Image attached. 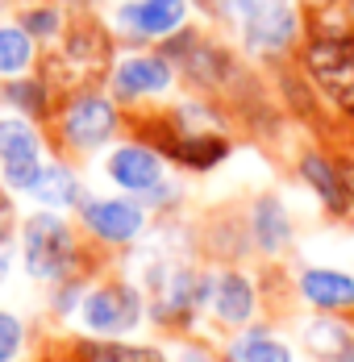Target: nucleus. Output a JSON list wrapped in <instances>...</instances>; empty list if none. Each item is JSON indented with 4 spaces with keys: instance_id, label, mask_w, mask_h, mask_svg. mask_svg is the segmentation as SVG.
Here are the masks:
<instances>
[{
    "instance_id": "1",
    "label": "nucleus",
    "mask_w": 354,
    "mask_h": 362,
    "mask_svg": "<svg viewBox=\"0 0 354 362\" xmlns=\"http://www.w3.org/2000/svg\"><path fill=\"white\" fill-rule=\"evenodd\" d=\"M229 42L254 67H283L296 63V50L309 37V4L304 0H217L209 13Z\"/></svg>"
},
{
    "instance_id": "2",
    "label": "nucleus",
    "mask_w": 354,
    "mask_h": 362,
    "mask_svg": "<svg viewBox=\"0 0 354 362\" xmlns=\"http://www.w3.org/2000/svg\"><path fill=\"white\" fill-rule=\"evenodd\" d=\"M113 63H117V34L105 21V13H75L67 34L50 50H42L38 71L50 79L59 96H67L84 88H105Z\"/></svg>"
},
{
    "instance_id": "3",
    "label": "nucleus",
    "mask_w": 354,
    "mask_h": 362,
    "mask_svg": "<svg viewBox=\"0 0 354 362\" xmlns=\"http://www.w3.org/2000/svg\"><path fill=\"white\" fill-rule=\"evenodd\" d=\"M50 125H55V142L67 154H96L130 121H125V109L108 96L105 88H84V92L59 96Z\"/></svg>"
},
{
    "instance_id": "4",
    "label": "nucleus",
    "mask_w": 354,
    "mask_h": 362,
    "mask_svg": "<svg viewBox=\"0 0 354 362\" xmlns=\"http://www.w3.org/2000/svg\"><path fill=\"white\" fill-rule=\"evenodd\" d=\"M179 88V67L163 46H125L117 50V63L108 71L105 92L121 105V109H146L159 105L167 96H176Z\"/></svg>"
},
{
    "instance_id": "5",
    "label": "nucleus",
    "mask_w": 354,
    "mask_h": 362,
    "mask_svg": "<svg viewBox=\"0 0 354 362\" xmlns=\"http://www.w3.org/2000/svg\"><path fill=\"white\" fill-rule=\"evenodd\" d=\"M192 17V0H113L105 8V21L121 46H163L167 37L188 30Z\"/></svg>"
},
{
    "instance_id": "6",
    "label": "nucleus",
    "mask_w": 354,
    "mask_h": 362,
    "mask_svg": "<svg viewBox=\"0 0 354 362\" xmlns=\"http://www.w3.org/2000/svg\"><path fill=\"white\" fill-rule=\"evenodd\" d=\"M21 262H25V275L42 279V284H59V279L75 275L79 246H75L71 225L50 209L30 217L21 225Z\"/></svg>"
},
{
    "instance_id": "7",
    "label": "nucleus",
    "mask_w": 354,
    "mask_h": 362,
    "mask_svg": "<svg viewBox=\"0 0 354 362\" xmlns=\"http://www.w3.org/2000/svg\"><path fill=\"white\" fill-rule=\"evenodd\" d=\"M46 167V134L21 112H0V180L8 192H34Z\"/></svg>"
},
{
    "instance_id": "8",
    "label": "nucleus",
    "mask_w": 354,
    "mask_h": 362,
    "mask_svg": "<svg viewBox=\"0 0 354 362\" xmlns=\"http://www.w3.org/2000/svg\"><path fill=\"white\" fill-rule=\"evenodd\" d=\"M146 317V300L134 284H105V288H92L79 308H75V321L84 325V333L101 337V341H117L125 333H134Z\"/></svg>"
},
{
    "instance_id": "9",
    "label": "nucleus",
    "mask_w": 354,
    "mask_h": 362,
    "mask_svg": "<svg viewBox=\"0 0 354 362\" xmlns=\"http://www.w3.org/2000/svg\"><path fill=\"white\" fill-rule=\"evenodd\" d=\"M105 175L121 192H134V196H150L159 183L167 180V158L146 146L142 138H125V142L108 146L105 154Z\"/></svg>"
},
{
    "instance_id": "10",
    "label": "nucleus",
    "mask_w": 354,
    "mask_h": 362,
    "mask_svg": "<svg viewBox=\"0 0 354 362\" xmlns=\"http://www.w3.org/2000/svg\"><path fill=\"white\" fill-rule=\"evenodd\" d=\"M79 213H84V229L92 238L108 242V246H125V242L142 238V229H146V209H142L138 200H130V196L84 200Z\"/></svg>"
},
{
    "instance_id": "11",
    "label": "nucleus",
    "mask_w": 354,
    "mask_h": 362,
    "mask_svg": "<svg viewBox=\"0 0 354 362\" xmlns=\"http://www.w3.org/2000/svg\"><path fill=\"white\" fill-rule=\"evenodd\" d=\"M55 105H59V92L50 88V79L42 71L0 83V109L4 112H21V117H30V121L42 125V121L55 117Z\"/></svg>"
},
{
    "instance_id": "12",
    "label": "nucleus",
    "mask_w": 354,
    "mask_h": 362,
    "mask_svg": "<svg viewBox=\"0 0 354 362\" xmlns=\"http://www.w3.org/2000/svg\"><path fill=\"white\" fill-rule=\"evenodd\" d=\"M296 171L321 196V204L329 213H350V196H346V180H342L338 158H329L325 150H304L300 163H296Z\"/></svg>"
},
{
    "instance_id": "13",
    "label": "nucleus",
    "mask_w": 354,
    "mask_h": 362,
    "mask_svg": "<svg viewBox=\"0 0 354 362\" xmlns=\"http://www.w3.org/2000/svg\"><path fill=\"white\" fill-rule=\"evenodd\" d=\"M254 279L242 275V271H221L217 279H212V313H217V321L229 329H242L250 321V313H254Z\"/></svg>"
},
{
    "instance_id": "14",
    "label": "nucleus",
    "mask_w": 354,
    "mask_h": 362,
    "mask_svg": "<svg viewBox=\"0 0 354 362\" xmlns=\"http://www.w3.org/2000/svg\"><path fill=\"white\" fill-rule=\"evenodd\" d=\"M38 67H42V46L25 34L17 17H0V83L34 75Z\"/></svg>"
},
{
    "instance_id": "15",
    "label": "nucleus",
    "mask_w": 354,
    "mask_h": 362,
    "mask_svg": "<svg viewBox=\"0 0 354 362\" xmlns=\"http://www.w3.org/2000/svg\"><path fill=\"white\" fill-rule=\"evenodd\" d=\"M250 238L258 242L263 254H280L292 242V217H287V209L275 192H263L250 204Z\"/></svg>"
},
{
    "instance_id": "16",
    "label": "nucleus",
    "mask_w": 354,
    "mask_h": 362,
    "mask_svg": "<svg viewBox=\"0 0 354 362\" xmlns=\"http://www.w3.org/2000/svg\"><path fill=\"white\" fill-rule=\"evenodd\" d=\"M13 17L25 25V34L34 37L42 50H50L59 37L67 34V25H71V13L63 0H21L17 8H13Z\"/></svg>"
},
{
    "instance_id": "17",
    "label": "nucleus",
    "mask_w": 354,
    "mask_h": 362,
    "mask_svg": "<svg viewBox=\"0 0 354 362\" xmlns=\"http://www.w3.org/2000/svg\"><path fill=\"white\" fill-rule=\"evenodd\" d=\"M300 296L325 308V313H338V308H354V275L346 271H329V267H309L300 275Z\"/></svg>"
},
{
    "instance_id": "18",
    "label": "nucleus",
    "mask_w": 354,
    "mask_h": 362,
    "mask_svg": "<svg viewBox=\"0 0 354 362\" xmlns=\"http://www.w3.org/2000/svg\"><path fill=\"white\" fill-rule=\"evenodd\" d=\"M42 209H50V213H59V209H75V204H84V183L75 175V167L63 163V158H50L46 167H42V180L38 187L30 192Z\"/></svg>"
},
{
    "instance_id": "19",
    "label": "nucleus",
    "mask_w": 354,
    "mask_h": 362,
    "mask_svg": "<svg viewBox=\"0 0 354 362\" xmlns=\"http://www.w3.org/2000/svg\"><path fill=\"white\" fill-rule=\"evenodd\" d=\"M300 337H304V346H309L313 358L342 362L346 354H354L350 325H342V321H333V317H313L309 325H300Z\"/></svg>"
},
{
    "instance_id": "20",
    "label": "nucleus",
    "mask_w": 354,
    "mask_h": 362,
    "mask_svg": "<svg viewBox=\"0 0 354 362\" xmlns=\"http://www.w3.org/2000/svg\"><path fill=\"white\" fill-rule=\"evenodd\" d=\"M229 362H296V354H292V346H287L283 337H275V333H267V329H246V333L234 337Z\"/></svg>"
},
{
    "instance_id": "21",
    "label": "nucleus",
    "mask_w": 354,
    "mask_h": 362,
    "mask_svg": "<svg viewBox=\"0 0 354 362\" xmlns=\"http://www.w3.org/2000/svg\"><path fill=\"white\" fill-rule=\"evenodd\" d=\"M79 358L84 362H167L163 350L125 346V341H88V346H79Z\"/></svg>"
},
{
    "instance_id": "22",
    "label": "nucleus",
    "mask_w": 354,
    "mask_h": 362,
    "mask_svg": "<svg viewBox=\"0 0 354 362\" xmlns=\"http://www.w3.org/2000/svg\"><path fill=\"white\" fill-rule=\"evenodd\" d=\"M21 346H25V321L0 308V362H17Z\"/></svg>"
},
{
    "instance_id": "23",
    "label": "nucleus",
    "mask_w": 354,
    "mask_h": 362,
    "mask_svg": "<svg viewBox=\"0 0 354 362\" xmlns=\"http://www.w3.org/2000/svg\"><path fill=\"white\" fill-rule=\"evenodd\" d=\"M13 233H17V204H13V192L0 180V246H8Z\"/></svg>"
},
{
    "instance_id": "24",
    "label": "nucleus",
    "mask_w": 354,
    "mask_h": 362,
    "mask_svg": "<svg viewBox=\"0 0 354 362\" xmlns=\"http://www.w3.org/2000/svg\"><path fill=\"white\" fill-rule=\"evenodd\" d=\"M71 13H105L113 0H63Z\"/></svg>"
},
{
    "instance_id": "25",
    "label": "nucleus",
    "mask_w": 354,
    "mask_h": 362,
    "mask_svg": "<svg viewBox=\"0 0 354 362\" xmlns=\"http://www.w3.org/2000/svg\"><path fill=\"white\" fill-rule=\"evenodd\" d=\"M179 362H217V358L205 354V350H179Z\"/></svg>"
},
{
    "instance_id": "26",
    "label": "nucleus",
    "mask_w": 354,
    "mask_h": 362,
    "mask_svg": "<svg viewBox=\"0 0 354 362\" xmlns=\"http://www.w3.org/2000/svg\"><path fill=\"white\" fill-rule=\"evenodd\" d=\"M8 275V254H4V246H0V279Z\"/></svg>"
},
{
    "instance_id": "27",
    "label": "nucleus",
    "mask_w": 354,
    "mask_h": 362,
    "mask_svg": "<svg viewBox=\"0 0 354 362\" xmlns=\"http://www.w3.org/2000/svg\"><path fill=\"white\" fill-rule=\"evenodd\" d=\"M192 4H196V13H209V8L217 4V0H192Z\"/></svg>"
},
{
    "instance_id": "28",
    "label": "nucleus",
    "mask_w": 354,
    "mask_h": 362,
    "mask_svg": "<svg viewBox=\"0 0 354 362\" xmlns=\"http://www.w3.org/2000/svg\"><path fill=\"white\" fill-rule=\"evenodd\" d=\"M304 4H309V8H313V4H321V0H304Z\"/></svg>"
},
{
    "instance_id": "29",
    "label": "nucleus",
    "mask_w": 354,
    "mask_h": 362,
    "mask_svg": "<svg viewBox=\"0 0 354 362\" xmlns=\"http://www.w3.org/2000/svg\"><path fill=\"white\" fill-rule=\"evenodd\" d=\"M342 362H354V354H346V358H342Z\"/></svg>"
},
{
    "instance_id": "30",
    "label": "nucleus",
    "mask_w": 354,
    "mask_h": 362,
    "mask_svg": "<svg viewBox=\"0 0 354 362\" xmlns=\"http://www.w3.org/2000/svg\"><path fill=\"white\" fill-rule=\"evenodd\" d=\"M4 4H13V0H0V8H4Z\"/></svg>"
}]
</instances>
